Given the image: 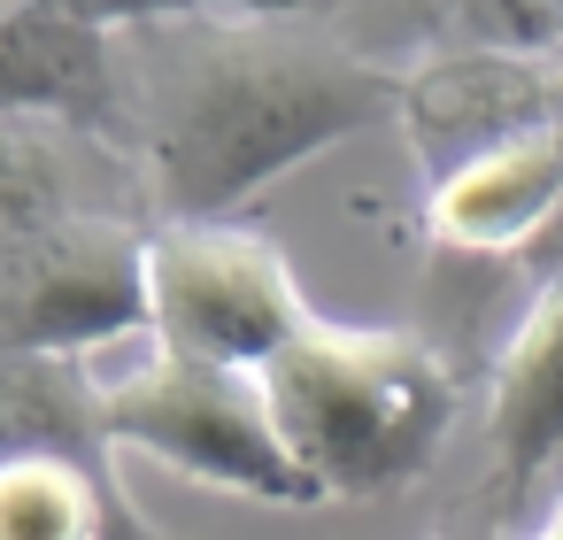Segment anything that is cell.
I'll return each mask as SVG.
<instances>
[{"instance_id":"1","label":"cell","mask_w":563,"mask_h":540,"mask_svg":"<svg viewBox=\"0 0 563 540\" xmlns=\"http://www.w3.org/2000/svg\"><path fill=\"white\" fill-rule=\"evenodd\" d=\"M378 117H401V70L332 24V0L186 9L117 32V147L163 224H232L255 186Z\"/></svg>"},{"instance_id":"2","label":"cell","mask_w":563,"mask_h":540,"mask_svg":"<svg viewBox=\"0 0 563 540\" xmlns=\"http://www.w3.org/2000/svg\"><path fill=\"white\" fill-rule=\"evenodd\" d=\"M263 386L294 463L324 486V502L409 486L455 425V371L424 332L317 324L263 371Z\"/></svg>"},{"instance_id":"3","label":"cell","mask_w":563,"mask_h":540,"mask_svg":"<svg viewBox=\"0 0 563 540\" xmlns=\"http://www.w3.org/2000/svg\"><path fill=\"white\" fill-rule=\"evenodd\" d=\"M101 425H109L117 448H147L201 486L255 494V502H278V509L324 502V486L294 463V448L278 432L263 371L194 363V355L155 348L147 363H132L101 386Z\"/></svg>"},{"instance_id":"4","label":"cell","mask_w":563,"mask_h":540,"mask_svg":"<svg viewBox=\"0 0 563 540\" xmlns=\"http://www.w3.org/2000/svg\"><path fill=\"white\" fill-rule=\"evenodd\" d=\"M147 301H155V348L240 371H271L294 340L324 324L286 255L247 224H155Z\"/></svg>"},{"instance_id":"5","label":"cell","mask_w":563,"mask_h":540,"mask_svg":"<svg viewBox=\"0 0 563 540\" xmlns=\"http://www.w3.org/2000/svg\"><path fill=\"white\" fill-rule=\"evenodd\" d=\"M401 117L432 186L509 140L563 124V47L555 55H424L401 70Z\"/></svg>"},{"instance_id":"6","label":"cell","mask_w":563,"mask_h":540,"mask_svg":"<svg viewBox=\"0 0 563 540\" xmlns=\"http://www.w3.org/2000/svg\"><path fill=\"white\" fill-rule=\"evenodd\" d=\"M555 217H563V124L448 170L424 201V232L448 255H525Z\"/></svg>"},{"instance_id":"7","label":"cell","mask_w":563,"mask_h":540,"mask_svg":"<svg viewBox=\"0 0 563 540\" xmlns=\"http://www.w3.org/2000/svg\"><path fill=\"white\" fill-rule=\"evenodd\" d=\"M486 448H494V502H525L563 463V271L540 278L532 309L517 317L494 363Z\"/></svg>"},{"instance_id":"8","label":"cell","mask_w":563,"mask_h":540,"mask_svg":"<svg viewBox=\"0 0 563 540\" xmlns=\"http://www.w3.org/2000/svg\"><path fill=\"white\" fill-rule=\"evenodd\" d=\"M0 117H70L117 140V32L63 9H0Z\"/></svg>"},{"instance_id":"9","label":"cell","mask_w":563,"mask_h":540,"mask_svg":"<svg viewBox=\"0 0 563 540\" xmlns=\"http://www.w3.org/2000/svg\"><path fill=\"white\" fill-rule=\"evenodd\" d=\"M16 455H63L117 478V440L86 355H0V463Z\"/></svg>"},{"instance_id":"10","label":"cell","mask_w":563,"mask_h":540,"mask_svg":"<svg viewBox=\"0 0 563 540\" xmlns=\"http://www.w3.org/2000/svg\"><path fill=\"white\" fill-rule=\"evenodd\" d=\"M0 9H63V16L101 24V32H124V24L186 16V9H317V0H0Z\"/></svg>"},{"instance_id":"11","label":"cell","mask_w":563,"mask_h":540,"mask_svg":"<svg viewBox=\"0 0 563 540\" xmlns=\"http://www.w3.org/2000/svg\"><path fill=\"white\" fill-rule=\"evenodd\" d=\"M494 509H501V502H494ZM494 509H486V517H478V509H463V517H448L432 540H501V517H494Z\"/></svg>"},{"instance_id":"12","label":"cell","mask_w":563,"mask_h":540,"mask_svg":"<svg viewBox=\"0 0 563 540\" xmlns=\"http://www.w3.org/2000/svg\"><path fill=\"white\" fill-rule=\"evenodd\" d=\"M525 540H563V502H555V509H548V517H540V525H532Z\"/></svg>"}]
</instances>
